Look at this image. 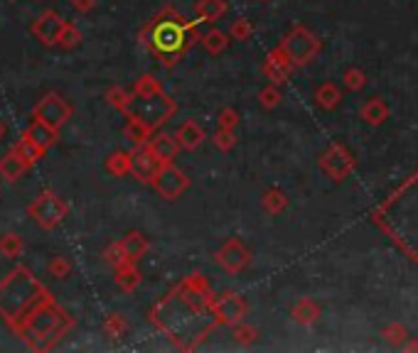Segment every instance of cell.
<instances>
[{"mask_svg": "<svg viewBox=\"0 0 418 353\" xmlns=\"http://www.w3.org/2000/svg\"><path fill=\"white\" fill-rule=\"evenodd\" d=\"M155 187L165 196H175L177 189L182 187V177L175 172V169H162V172L155 177Z\"/></svg>", "mask_w": 418, "mask_h": 353, "instance_id": "obj_9", "label": "cell"}, {"mask_svg": "<svg viewBox=\"0 0 418 353\" xmlns=\"http://www.w3.org/2000/svg\"><path fill=\"white\" fill-rule=\"evenodd\" d=\"M32 118L42 120V123L50 125V128L60 130L62 125L71 118V106L67 103L60 94H47L45 99L35 106V110H32Z\"/></svg>", "mask_w": 418, "mask_h": 353, "instance_id": "obj_4", "label": "cell"}, {"mask_svg": "<svg viewBox=\"0 0 418 353\" xmlns=\"http://www.w3.org/2000/svg\"><path fill=\"white\" fill-rule=\"evenodd\" d=\"M123 250H126V258H136V255L143 250V238L136 233L128 236V238L123 240Z\"/></svg>", "mask_w": 418, "mask_h": 353, "instance_id": "obj_15", "label": "cell"}, {"mask_svg": "<svg viewBox=\"0 0 418 353\" xmlns=\"http://www.w3.org/2000/svg\"><path fill=\"white\" fill-rule=\"evenodd\" d=\"M153 42H155V50L162 52V55H175V52L182 50V42H185V35L177 25H160L153 35Z\"/></svg>", "mask_w": 418, "mask_h": 353, "instance_id": "obj_6", "label": "cell"}, {"mask_svg": "<svg viewBox=\"0 0 418 353\" xmlns=\"http://www.w3.org/2000/svg\"><path fill=\"white\" fill-rule=\"evenodd\" d=\"M62 27H64V20H62L55 10H45L32 22V35H35L42 45H57V40H60L62 35Z\"/></svg>", "mask_w": 418, "mask_h": 353, "instance_id": "obj_5", "label": "cell"}, {"mask_svg": "<svg viewBox=\"0 0 418 353\" xmlns=\"http://www.w3.org/2000/svg\"><path fill=\"white\" fill-rule=\"evenodd\" d=\"M25 169H27V162L18 157L13 150L6 154V157L0 159V177H3V180H8V182H18Z\"/></svg>", "mask_w": 418, "mask_h": 353, "instance_id": "obj_8", "label": "cell"}, {"mask_svg": "<svg viewBox=\"0 0 418 353\" xmlns=\"http://www.w3.org/2000/svg\"><path fill=\"white\" fill-rule=\"evenodd\" d=\"M71 326V319L67 317L64 309H60L55 304V299H47L40 309H35L30 319L20 326L18 336L32 348V351H47L52 348L64 331Z\"/></svg>", "mask_w": 418, "mask_h": 353, "instance_id": "obj_2", "label": "cell"}, {"mask_svg": "<svg viewBox=\"0 0 418 353\" xmlns=\"http://www.w3.org/2000/svg\"><path fill=\"white\" fill-rule=\"evenodd\" d=\"M50 273L55 275L57 280H64L67 275L71 273V265L67 263L64 258H52V263H50Z\"/></svg>", "mask_w": 418, "mask_h": 353, "instance_id": "obj_16", "label": "cell"}, {"mask_svg": "<svg viewBox=\"0 0 418 353\" xmlns=\"http://www.w3.org/2000/svg\"><path fill=\"white\" fill-rule=\"evenodd\" d=\"M13 152H15L20 159H25L27 167H32V164H35L37 159H40L42 154H45V150H40L35 143H32V140H27L25 135H22V140H18V145L13 147Z\"/></svg>", "mask_w": 418, "mask_h": 353, "instance_id": "obj_10", "label": "cell"}, {"mask_svg": "<svg viewBox=\"0 0 418 353\" xmlns=\"http://www.w3.org/2000/svg\"><path fill=\"white\" fill-rule=\"evenodd\" d=\"M25 138L27 140H32V143L37 145L40 150H50L52 145H55V140H57V130L55 128H50V125H45L42 120H35L32 118V123L27 125V130H25Z\"/></svg>", "mask_w": 418, "mask_h": 353, "instance_id": "obj_7", "label": "cell"}, {"mask_svg": "<svg viewBox=\"0 0 418 353\" xmlns=\"http://www.w3.org/2000/svg\"><path fill=\"white\" fill-rule=\"evenodd\" d=\"M79 10H89V8H94V0H71Z\"/></svg>", "mask_w": 418, "mask_h": 353, "instance_id": "obj_18", "label": "cell"}, {"mask_svg": "<svg viewBox=\"0 0 418 353\" xmlns=\"http://www.w3.org/2000/svg\"><path fill=\"white\" fill-rule=\"evenodd\" d=\"M153 152L151 154H136V157L131 159V169L133 174H136L138 180H151L153 177V169H155V164H153Z\"/></svg>", "mask_w": 418, "mask_h": 353, "instance_id": "obj_12", "label": "cell"}, {"mask_svg": "<svg viewBox=\"0 0 418 353\" xmlns=\"http://www.w3.org/2000/svg\"><path fill=\"white\" fill-rule=\"evenodd\" d=\"M22 248H25V243H22V238L18 233L0 236V255L3 258H20Z\"/></svg>", "mask_w": 418, "mask_h": 353, "instance_id": "obj_11", "label": "cell"}, {"mask_svg": "<svg viewBox=\"0 0 418 353\" xmlns=\"http://www.w3.org/2000/svg\"><path fill=\"white\" fill-rule=\"evenodd\" d=\"M79 30H76L74 25H69V22H64V27H62V35H60V40H57V45L60 47H64V50H71V47H76L79 45Z\"/></svg>", "mask_w": 418, "mask_h": 353, "instance_id": "obj_13", "label": "cell"}, {"mask_svg": "<svg viewBox=\"0 0 418 353\" xmlns=\"http://www.w3.org/2000/svg\"><path fill=\"white\" fill-rule=\"evenodd\" d=\"M6 133H8V128H6V123H3V120H0V140L6 138Z\"/></svg>", "mask_w": 418, "mask_h": 353, "instance_id": "obj_19", "label": "cell"}, {"mask_svg": "<svg viewBox=\"0 0 418 353\" xmlns=\"http://www.w3.org/2000/svg\"><path fill=\"white\" fill-rule=\"evenodd\" d=\"M131 162V159H126V154H116V157L109 162V167L113 169V172H123V164Z\"/></svg>", "mask_w": 418, "mask_h": 353, "instance_id": "obj_17", "label": "cell"}, {"mask_svg": "<svg viewBox=\"0 0 418 353\" xmlns=\"http://www.w3.org/2000/svg\"><path fill=\"white\" fill-rule=\"evenodd\" d=\"M50 292L42 287V282L25 268L18 265L13 273L6 275L0 282V317L13 331H20V326L47 302Z\"/></svg>", "mask_w": 418, "mask_h": 353, "instance_id": "obj_1", "label": "cell"}, {"mask_svg": "<svg viewBox=\"0 0 418 353\" xmlns=\"http://www.w3.org/2000/svg\"><path fill=\"white\" fill-rule=\"evenodd\" d=\"M172 150H175V147H172L170 140H167V138H160V140H155V145H153L151 152H153V157H155L158 162H165V159L172 154Z\"/></svg>", "mask_w": 418, "mask_h": 353, "instance_id": "obj_14", "label": "cell"}, {"mask_svg": "<svg viewBox=\"0 0 418 353\" xmlns=\"http://www.w3.org/2000/svg\"><path fill=\"white\" fill-rule=\"evenodd\" d=\"M27 214L42 226V229H55L67 214V204L52 192H42L30 206H27Z\"/></svg>", "mask_w": 418, "mask_h": 353, "instance_id": "obj_3", "label": "cell"}]
</instances>
